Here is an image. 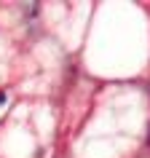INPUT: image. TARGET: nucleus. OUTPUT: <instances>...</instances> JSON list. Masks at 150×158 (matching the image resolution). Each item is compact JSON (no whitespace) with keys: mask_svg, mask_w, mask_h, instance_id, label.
I'll return each instance as SVG.
<instances>
[{"mask_svg":"<svg viewBox=\"0 0 150 158\" xmlns=\"http://www.w3.org/2000/svg\"><path fill=\"white\" fill-rule=\"evenodd\" d=\"M3 102H6V91H0V105H3Z\"/></svg>","mask_w":150,"mask_h":158,"instance_id":"obj_1","label":"nucleus"},{"mask_svg":"<svg viewBox=\"0 0 150 158\" xmlns=\"http://www.w3.org/2000/svg\"><path fill=\"white\" fill-rule=\"evenodd\" d=\"M148 145H150V129H148Z\"/></svg>","mask_w":150,"mask_h":158,"instance_id":"obj_2","label":"nucleus"}]
</instances>
